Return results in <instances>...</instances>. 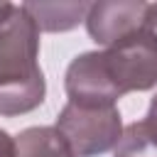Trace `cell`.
I'll return each instance as SVG.
<instances>
[{
	"instance_id": "cell-7",
	"label": "cell",
	"mask_w": 157,
	"mask_h": 157,
	"mask_svg": "<svg viewBox=\"0 0 157 157\" xmlns=\"http://www.w3.org/2000/svg\"><path fill=\"white\" fill-rule=\"evenodd\" d=\"M15 157H76L61 132L49 125L27 128L15 137Z\"/></svg>"
},
{
	"instance_id": "cell-4",
	"label": "cell",
	"mask_w": 157,
	"mask_h": 157,
	"mask_svg": "<svg viewBox=\"0 0 157 157\" xmlns=\"http://www.w3.org/2000/svg\"><path fill=\"white\" fill-rule=\"evenodd\" d=\"M64 88H66L69 103H76V105L108 108V105H115L118 98H123L115 83L110 81V74L103 61V52L78 54L66 69Z\"/></svg>"
},
{
	"instance_id": "cell-3",
	"label": "cell",
	"mask_w": 157,
	"mask_h": 157,
	"mask_svg": "<svg viewBox=\"0 0 157 157\" xmlns=\"http://www.w3.org/2000/svg\"><path fill=\"white\" fill-rule=\"evenodd\" d=\"M103 61L120 96L157 86V37L147 27L103 49Z\"/></svg>"
},
{
	"instance_id": "cell-11",
	"label": "cell",
	"mask_w": 157,
	"mask_h": 157,
	"mask_svg": "<svg viewBox=\"0 0 157 157\" xmlns=\"http://www.w3.org/2000/svg\"><path fill=\"white\" fill-rule=\"evenodd\" d=\"M145 120L157 130V93L152 96V101H150V108H147V115H145Z\"/></svg>"
},
{
	"instance_id": "cell-6",
	"label": "cell",
	"mask_w": 157,
	"mask_h": 157,
	"mask_svg": "<svg viewBox=\"0 0 157 157\" xmlns=\"http://www.w3.org/2000/svg\"><path fill=\"white\" fill-rule=\"evenodd\" d=\"M22 7L32 15L39 32H66L81 20L86 22L91 2H22Z\"/></svg>"
},
{
	"instance_id": "cell-12",
	"label": "cell",
	"mask_w": 157,
	"mask_h": 157,
	"mask_svg": "<svg viewBox=\"0 0 157 157\" xmlns=\"http://www.w3.org/2000/svg\"><path fill=\"white\" fill-rule=\"evenodd\" d=\"M12 7H15L12 2H0V22L10 17V12H12Z\"/></svg>"
},
{
	"instance_id": "cell-10",
	"label": "cell",
	"mask_w": 157,
	"mask_h": 157,
	"mask_svg": "<svg viewBox=\"0 0 157 157\" xmlns=\"http://www.w3.org/2000/svg\"><path fill=\"white\" fill-rule=\"evenodd\" d=\"M145 27L157 37V2L147 5V15H145Z\"/></svg>"
},
{
	"instance_id": "cell-8",
	"label": "cell",
	"mask_w": 157,
	"mask_h": 157,
	"mask_svg": "<svg viewBox=\"0 0 157 157\" xmlns=\"http://www.w3.org/2000/svg\"><path fill=\"white\" fill-rule=\"evenodd\" d=\"M113 157H157V130L147 120L130 123L123 130Z\"/></svg>"
},
{
	"instance_id": "cell-9",
	"label": "cell",
	"mask_w": 157,
	"mask_h": 157,
	"mask_svg": "<svg viewBox=\"0 0 157 157\" xmlns=\"http://www.w3.org/2000/svg\"><path fill=\"white\" fill-rule=\"evenodd\" d=\"M0 157H15V137L0 128Z\"/></svg>"
},
{
	"instance_id": "cell-1",
	"label": "cell",
	"mask_w": 157,
	"mask_h": 157,
	"mask_svg": "<svg viewBox=\"0 0 157 157\" xmlns=\"http://www.w3.org/2000/svg\"><path fill=\"white\" fill-rule=\"evenodd\" d=\"M44 93L39 27L22 5H15L0 22V115H25L42 105Z\"/></svg>"
},
{
	"instance_id": "cell-5",
	"label": "cell",
	"mask_w": 157,
	"mask_h": 157,
	"mask_svg": "<svg viewBox=\"0 0 157 157\" xmlns=\"http://www.w3.org/2000/svg\"><path fill=\"white\" fill-rule=\"evenodd\" d=\"M147 5L142 0H101L91 2L86 15V29L93 42L105 49L145 27Z\"/></svg>"
},
{
	"instance_id": "cell-2",
	"label": "cell",
	"mask_w": 157,
	"mask_h": 157,
	"mask_svg": "<svg viewBox=\"0 0 157 157\" xmlns=\"http://www.w3.org/2000/svg\"><path fill=\"white\" fill-rule=\"evenodd\" d=\"M54 128L61 132L76 157H98L108 150H115L125 130L115 105L93 108L76 103H66L61 108Z\"/></svg>"
}]
</instances>
